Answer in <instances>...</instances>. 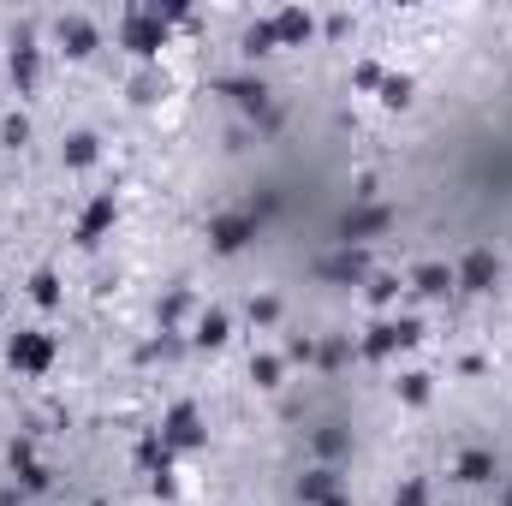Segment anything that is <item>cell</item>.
<instances>
[{
    "label": "cell",
    "instance_id": "1",
    "mask_svg": "<svg viewBox=\"0 0 512 506\" xmlns=\"http://www.w3.org/2000/svg\"><path fill=\"white\" fill-rule=\"evenodd\" d=\"M6 358H12L24 376H42V370L54 364V334H48V328H18L12 346H6Z\"/></svg>",
    "mask_w": 512,
    "mask_h": 506
}]
</instances>
